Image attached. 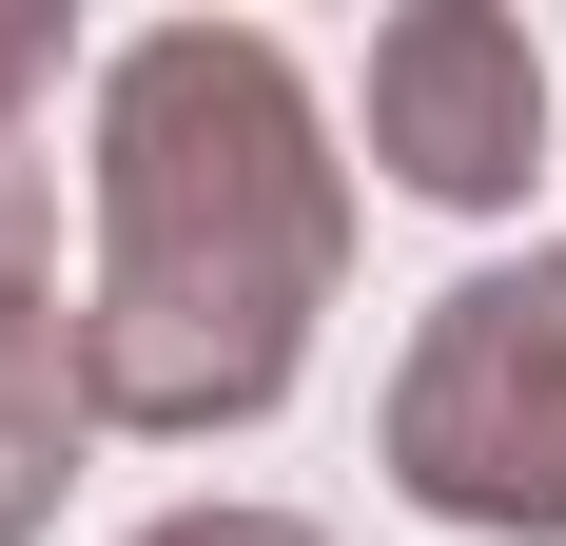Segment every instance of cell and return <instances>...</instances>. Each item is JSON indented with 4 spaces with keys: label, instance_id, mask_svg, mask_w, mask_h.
Instances as JSON below:
<instances>
[{
    "label": "cell",
    "instance_id": "cell-1",
    "mask_svg": "<svg viewBox=\"0 0 566 546\" xmlns=\"http://www.w3.org/2000/svg\"><path fill=\"white\" fill-rule=\"evenodd\" d=\"M98 273H78V410L137 449H216L293 410L313 313L352 293V157L274 20H157L98 59Z\"/></svg>",
    "mask_w": 566,
    "mask_h": 546
},
{
    "label": "cell",
    "instance_id": "cell-2",
    "mask_svg": "<svg viewBox=\"0 0 566 546\" xmlns=\"http://www.w3.org/2000/svg\"><path fill=\"white\" fill-rule=\"evenodd\" d=\"M391 489L469 546H566V234L430 293L391 371Z\"/></svg>",
    "mask_w": 566,
    "mask_h": 546
},
{
    "label": "cell",
    "instance_id": "cell-3",
    "mask_svg": "<svg viewBox=\"0 0 566 546\" xmlns=\"http://www.w3.org/2000/svg\"><path fill=\"white\" fill-rule=\"evenodd\" d=\"M371 157H391V196H430V216H527V176H547V59H527V20H489V0H410V20H371Z\"/></svg>",
    "mask_w": 566,
    "mask_h": 546
},
{
    "label": "cell",
    "instance_id": "cell-4",
    "mask_svg": "<svg viewBox=\"0 0 566 546\" xmlns=\"http://www.w3.org/2000/svg\"><path fill=\"white\" fill-rule=\"evenodd\" d=\"M78 449H98V410H78V332H59V313H0V546L59 527Z\"/></svg>",
    "mask_w": 566,
    "mask_h": 546
},
{
    "label": "cell",
    "instance_id": "cell-5",
    "mask_svg": "<svg viewBox=\"0 0 566 546\" xmlns=\"http://www.w3.org/2000/svg\"><path fill=\"white\" fill-rule=\"evenodd\" d=\"M0 313H59V20H0Z\"/></svg>",
    "mask_w": 566,
    "mask_h": 546
},
{
    "label": "cell",
    "instance_id": "cell-6",
    "mask_svg": "<svg viewBox=\"0 0 566 546\" xmlns=\"http://www.w3.org/2000/svg\"><path fill=\"white\" fill-rule=\"evenodd\" d=\"M137 546H333V527H293V507H157Z\"/></svg>",
    "mask_w": 566,
    "mask_h": 546
}]
</instances>
